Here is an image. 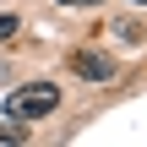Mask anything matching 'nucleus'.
<instances>
[{
    "instance_id": "nucleus-1",
    "label": "nucleus",
    "mask_w": 147,
    "mask_h": 147,
    "mask_svg": "<svg viewBox=\"0 0 147 147\" xmlns=\"http://www.w3.org/2000/svg\"><path fill=\"white\" fill-rule=\"evenodd\" d=\"M55 109H60V87L55 82H27V87H11L5 93V120H16V125L49 120Z\"/></svg>"
},
{
    "instance_id": "nucleus-6",
    "label": "nucleus",
    "mask_w": 147,
    "mask_h": 147,
    "mask_svg": "<svg viewBox=\"0 0 147 147\" xmlns=\"http://www.w3.org/2000/svg\"><path fill=\"white\" fill-rule=\"evenodd\" d=\"M136 5H147V0H136Z\"/></svg>"
},
{
    "instance_id": "nucleus-3",
    "label": "nucleus",
    "mask_w": 147,
    "mask_h": 147,
    "mask_svg": "<svg viewBox=\"0 0 147 147\" xmlns=\"http://www.w3.org/2000/svg\"><path fill=\"white\" fill-rule=\"evenodd\" d=\"M16 33H22V16H11V11H5V16H0V44H5V38H16Z\"/></svg>"
},
{
    "instance_id": "nucleus-4",
    "label": "nucleus",
    "mask_w": 147,
    "mask_h": 147,
    "mask_svg": "<svg viewBox=\"0 0 147 147\" xmlns=\"http://www.w3.org/2000/svg\"><path fill=\"white\" fill-rule=\"evenodd\" d=\"M27 131H16V125H0V142H22Z\"/></svg>"
},
{
    "instance_id": "nucleus-2",
    "label": "nucleus",
    "mask_w": 147,
    "mask_h": 147,
    "mask_svg": "<svg viewBox=\"0 0 147 147\" xmlns=\"http://www.w3.org/2000/svg\"><path fill=\"white\" fill-rule=\"evenodd\" d=\"M71 71H76L82 82H115V60H109L104 49H76V55H71Z\"/></svg>"
},
{
    "instance_id": "nucleus-5",
    "label": "nucleus",
    "mask_w": 147,
    "mask_h": 147,
    "mask_svg": "<svg viewBox=\"0 0 147 147\" xmlns=\"http://www.w3.org/2000/svg\"><path fill=\"white\" fill-rule=\"evenodd\" d=\"M60 5H104V0H60Z\"/></svg>"
}]
</instances>
